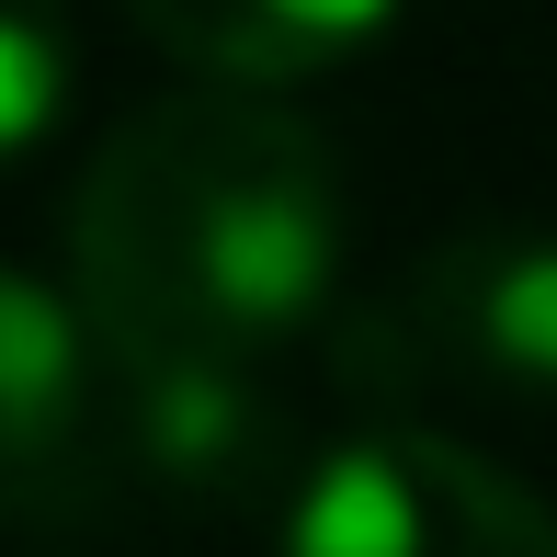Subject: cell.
I'll return each mask as SVG.
<instances>
[{
    "label": "cell",
    "mask_w": 557,
    "mask_h": 557,
    "mask_svg": "<svg viewBox=\"0 0 557 557\" xmlns=\"http://www.w3.org/2000/svg\"><path fill=\"white\" fill-rule=\"evenodd\" d=\"M342 239V160L250 81L125 114L69 206V273L103 342L273 352L331 308Z\"/></svg>",
    "instance_id": "1"
},
{
    "label": "cell",
    "mask_w": 557,
    "mask_h": 557,
    "mask_svg": "<svg viewBox=\"0 0 557 557\" xmlns=\"http://www.w3.org/2000/svg\"><path fill=\"white\" fill-rule=\"evenodd\" d=\"M342 398L387 421L444 410H535L557 398V227L478 216L398 262L375 296H352L331 331Z\"/></svg>",
    "instance_id": "2"
},
{
    "label": "cell",
    "mask_w": 557,
    "mask_h": 557,
    "mask_svg": "<svg viewBox=\"0 0 557 557\" xmlns=\"http://www.w3.org/2000/svg\"><path fill=\"white\" fill-rule=\"evenodd\" d=\"M285 557H557V512L444 421H375L296 478Z\"/></svg>",
    "instance_id": "3"
},
{
    "label": "cell",
    "mask_w": 557,
    "mask_h": 557,
    "mask_svg": "<svg viewBox=\"0 0 557 557\" xmlns=\"http://www.w3.org/2000/svg\"><path fill=\"white\" fill-rule=\"evenodd\" d=\"M114 478V352L91 308L0 262V535L81 523Z\"/></svg>",
    "instance_id": "4"
},
{
    "label": "cell",
    "mask_w": 557,
    "mask_h": 557,
    "mask_svg": "<svg viewBox=\"0 0 557 557\" xmlns=\"http://www.w3.org/2000/svg\"><path fill=\"white\" fill-rule=\"evenodd\" d=\"M114 352V455L183 512H250L296 478V421L262 387V352L103 342Z\"/></svg>",
    "instance_id": "5"
},
{
    "label": "cell",
    "mask_w": 557,
    "mask_h": 557,
    "mask_svg": "<svg viewBox=\"0 0 557 557\" xmlns=\"http://www.w3.org/2000/svg\"><path fill=\"white\" fill-rule=\"evenodd\" d=\"M125 12H137L171 58H194L206 81L285 91V81H319V69L364 58L398 0H125Z\"/></svg>",
    "instance_id": "6"
},
{
    "label": "cell",
    "mask_w": 557,
    "mask_h": 557,
    "mask_svg": "<svg viewBox=\"0 0 557 557\" xmlns=\"http://www.w3.org/2000/svg\"><path fill=\"white\" fill-rule=\"evenodd\" d=\"M69 91H81V46H69L58 0H0V160L58 137Z\"/></svg>",
    "instance_id": "7"
}]
</instances>
